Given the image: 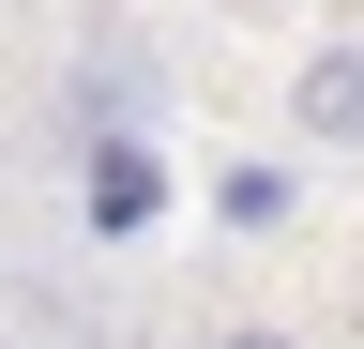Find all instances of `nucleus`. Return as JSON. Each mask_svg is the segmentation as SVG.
<instances>
[{
    "instance_id": "nucleus-1",
    "label": "nucleus",
    "mask_w": 364,
    "mask_h": 349,
    "mask_svg": "<svg viewBox=\"0 0 364 349\" xmlns=\"http://www.w3.org/2000/svg\"><path fill=\"white\" fill-rule=\"evenodd\" d=\"M289 137L304 152H364V31H334V46L289 61Z\"/></svg>"
},
{
    "instance_id": "nucleus-2",
    "label": "nucleus",
    "mask_w": 364,
    "mask_h": 349,
    "mask_svg": "<svg viewBox=\"0 0 364 349\" xmlns=\"http://www.w3.org/2000/svg\"><path fill=\"white\" fill-rule=\"evenodd\" d=\"M91 213H107V228H152V213H167V167H152V137H122V122L91 137Z\"/></svg>"
},
{
    "instance_id": "nucleus-3",
    "label": "nucleus",
    "mask_w": 364,
    "mask_h": 349,
    "mask_svg": "<svg viewBox=\"0 0 364 349\" xmlns=\"http://www.w3.org/2000/svg\"><path fill=\"white\" fill-rule=\"evenodd\" d=\"M289 213V167H228V228H273Z\"/></svg>"
},
{
    "instance_id": "nucleus-4",
    "label": "nucleus",
    "mask_w": 364,
    "mask_h": 349,
    "mask_svg": "<svg viewBox=\"0 0 364 349\" xmlns=\"http://www.w3.org/2000/svg\"><path fill=\"white\" fill-rule=\"evenodd\" d=\"M213 349H304V334H258V319H243V334H213Z\"/></svg>"
},
{
    "instance_id": "nucleus-5",
    "label": "nucleus",
    "mask_w": 364,
    "mask_h": 349,
    "mask_svg": "<svg viewBox=\"0 0 364 349\" xmlns=\"http://www.w3.org/2000/svg\"><path fill=\"white\" fill-rule=\"evenodd\" d=\"M0 349H16V334H0Z\"/></svg>"
}]
</instances>
